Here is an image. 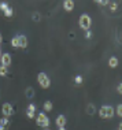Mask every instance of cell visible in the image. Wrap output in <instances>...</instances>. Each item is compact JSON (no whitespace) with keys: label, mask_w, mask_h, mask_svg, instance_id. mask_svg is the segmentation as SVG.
Wrapping results in <instances>:
<instances>
[{"label":"cell","mask_w":122,"mask_h":130,"mask_svg":"<svg viewBox=\"0 0 122 130\" xmlns=\"http://www.w3.org/2000/svg\"><path fill=\"white\" fill-rule=\"evenodd\" d=\"M109 66L111 69H115L118 66V59L115 58V56H111V58L109 59Z\"/></svg>","instance_id":"cell-11"},{"label":"cell","mask_w":122,"mask_h":130,"mask_svg":"<svg viewBox=\"0 0 122 130\" xmlns=\"http://www.w3.org/2000/svg\"><path fill=\"white\" fill-rule=\"evenodd\" d=\"M92 37V31L88 30V31H85V38H90Z\"/></svg>","instance_id":"cell-27"},{"label":"cell","mask_w":122,"mask_h":130,"mask_svg":"<svg viewBox=\"0 0 122 130\" xmlns=\"http://www.w3.org/2000/svg\"><path fill=\"white\" fill-rule=\"evenodd\" d=\"M114 114H115V111H114V108L111 107V105H106V119L109 118H113Z\"/></svg>","instance_id":"cell-8"},{"label":"cell","mask_w":122,"mask_h":130,"mask_svg":"<svg viewBox=\"0 0 122 130\" xmlns=\"http://www.w3.org/2000/svg\"><path fill=\"white\" fill-rule=\"evenodd\" d=\"M11 45H12L14 48H18V47H19V36L12 37V40H11Z\"/></svg>","instance_id":"cell-12"},{"label":"cell","mask_w":122,"mask_h":130,"mask_svg":"<svg viewBox=\"0 0 122 130\" xmlns=\"http://www.w3.org/2000/svg\"><path fill=\"white\" fill-rule=\"evenodd\" d=\"M115 112H117V115L119 118H122V104H118L117 105V110H115Z\"/></svg>","instance_id":"cell-18"},{"label":"cell","mask_w":122,"mask_h":130,"mask_svg":"<svg viewBox=\"0 0 122 130\" xmlns=\"http://www.w3.org/2000/svg\"><path fill=\"white\" fill-rule=\"evenodd\" d=\"M109 6L111 7V11H115L117 7H118V3H117V2H110V3H109Z\"/></svg>","instance_id":"cell-20"},{"label":"cell","mask_w":122,"mask_h":130,"mask_svg":"<svg viewBox=\"0 0 122 130\" xmlns=\"http://www.w3.org/2000/svg\"><path fill=\"white\" fill-rule=\"evenodd\" d=\"M96 4H100V6H109V0H96Z\"/></svg>","instance_id":"cell-19"},{"label":"cell","mask_w":122,"mask_h":130,"mask_svg":"<svg viewBox=\"0 0 122 130\" xmlns=\"http://www.w3.org/2000/svg\"><path fill=\"white\" fill-rule=\"evenodd\" d=\"M7 73H8V69H7L6 66L0 64V75H2V77H6Z\"/></svg>","instance_id":"cell-13"},{"label":"cell","mask_w":122,"mask_h":130,"mask_svg":"<svg viewBox=\"0 0 122 130\" xmlns=\"http://www.w3.org/2000/svg\"><path fill=\"white\" fill-rule=\"evenodd\" d=\"M63 7L67 12H70V11H73V8H74V2H73V0H66V2H63Z\"/></svg>","instance_id":"cell-7"},{"label":"cell","mask_w":122,"mask_h":130,"mask_svg":"<svg viewBox=\"0 0 122 130\" xmlns=\"http://www.w3.org/2000/svg\"><path fill=\"white\" fill-rule=\"evenodd\" d=\"M26 94H27V97H32L34 94V90L32 89V88H27V89H26Z\"/></svg>","instance_id":"cell-23"},{"label":"cell","mask_w":122,"mask_h":130,"mask_svg":"<svg viewBox=\"0 0 122 130\" xmlns=\"http://www.w3.org/2000/svg\"><path fill=\"white\" fill-rule=\"evenodd\" d=\"M45 130H48V129H45Z\"/></svg>","instance_id":"cell-33"},{"label":"cell","mask_w":122,"mask_h":130,"mask_svg":"<svg viewBox=\"0 0 122 130\" xmlns=\"http://www.w3.org/2000/svg\"><path fill=\"white\" fill-rule=\"evenodd\" d=\"M2 40H3V37H2V34H0V44H2Z\"/></svg>","instance_id":"cell-30"},{"label":"cell","mask_w":122,"mask_h":130,"mask_svg":"<svg viewBox=\"0 0 122 130\" xmlns=\"http://www.w3.org/2000/svg\"><path fill=\"white\" fill-rule=\"evenodd\" d=\"M12 14H14V11H12L11 7H10V8H7L6 11H4V15H6V17H12Z\"/></svg>","instance_id":"cell-21"},{"label":"cell","mask_w":122,"mask_h":130,"mask_svg":"<svg viewBox=\"0 0 122 130\" xmlns=\"http://www.w3.org/2000/svg\"><path fill=\"white\" fill-rule=\"evenodd\" d=\"M19 47L21 48H26L27 47V38L23 34H19Z\"/></svg>","instance_id":"cell-10"},{"label":"cell","mask_w":122,"mask_h":130,"mask_svg":"<svg viewBox=\"0 0 122 130\" xmlns=\"http://www.w3.org/2000/svg\"><path fill=\"white\" fill-rule=\"evenodd\" d=\"M26 117L29 118V119H33V118H34V112H32V111H26Z\"/></svg>","instance_id":"cell-25"},{"label":"cell","mask_w":122,"mask_h":130,"mask_svg":"<svg viewBox=\"0 0 122 130\" xmlns=\"http://www.w3.org/2000/svg\"><path fill=\"white\" fill-rule=\"evenodd\" d=\"M27 111L34 112V111H36V105H34V104H29V105H27Z\"/></svg>","instance_id":"cell-24"},{"label":"cell","mask_w":122,"mask_h":130,"mask_svg":"<svg viewBox=\"0 0 122 130\" xmlns=\"http://www.w3.org/2000/svg\"><path fill=\"white\" fill-rule=\"evenodd\" d=\"M2 112H3V115H4L6 118L11 117V115H12V112H14V110H12V105L10 104V103H4V104H3V107H2Z\"/></svg>","instance_id":"cell-4"},{"label":"cell","mask_w":122,"mask_h":130,"mask_svg":"<svg viewBox=\"0 0 122 130\" xmlns=\"http://www.w3.org/2000/svg\"><path fill=\"white\" fill-rule=\"evenodd\" d=\"M8 126H10V121H8V118L4 117L2 121H0V130H6Z\"/></svg>","instance_id":"cell-9"},{"label":"cell","mask_w":122,"mask_h":130,"mask_svg":"<svg viewBox=\"0 0 122 130\" xmlns=\"http://www.w3.org/2000/svg\"><path fill=\"white\" fill-rule=\"evenodd\" d=\"M7 8H10V6H8V3H7V2H2V3H0V10H2L3 12H4Z\"/></svg>","instance_id":"cell-15"},{"label":"cell","mask_w":122,"mask_h":130,"mask_svg":"<svg viewBox=\"0 0 122 130\" xmlns=\"http://www.w3.org/2000/svg\"><path fill=\"white\" fill-rule=\"evenodd\" d=\"M118 130H122V122L119 123V127H118Z\"/></svg>","instance_id":"cell-29"},{"label":"cell","mask_w":122,"mask_h":130,"mask_svg":"<svg viewBox=\"0 0 122 130\" xmlns=\"http://www.w3.org/2000/svg\"><path fill=\"white\" fill-rule=\"evenodd\" d=\"M74 82L77 84V85H81V84H82V77H81V75H77V77L74 78Z\"/></svg>","instance_id":"cell-22"},{"label":"cell","mask_w":122,"mask_h":130,"mask_svg":"<svg viewBox=\"0 0 122 130\" xmlns=\"http://www.w3.org/2000/svg\"><path fill=\"white\" fill-rule=\"evenodd\" d=\"M66 122H67V119H66L65 115H59L56 118V121H55V123H56V126L60 129V127H65L66 126Z\"/></svg>","instance_id":"cell-6"},{"label":"cell","mask_w":122,"mask_h":130,"mask_svg":"<svg viewBox=\"0 0 122 130\" xmlns=\"http://www.w3.org/2000/svg\"><path fill=\"white\" fill-rule=\"evenodd\" d=\"M86 112H88L89 115L95 114V105H93V104H89V105H88V108H86Z\"/></svg>","instance_id":"cell-17"},{"label":"cell","mask_w":122,"mask_h":130,"mask_svg":"<svg viewBox=\"0 0 122 130\" xmlns=\"http://www.w3.org/2000/svg\"><path fill=\"white\" fill-rule=\"evenodd\" d=\"M36 123L40 126V127H44L47 129L48 126H50V119H48V117L44 114V112H40L39 117L36 118Z\"/></svg>","instance_id":"cell-3"},{"label":"cell","mask_w":122,"mask_h":130,"mask_svg":"<svg viewBox=\"0 0 122 130\" xmlns=\"http://www.w3.org/2000/svg\"><path fill=\"white\" fill-rule=\"evenodd\" d=\"M2 64L8 69L10 66H11V55L10 54H3L2 55Z\"/></svg>","instance_id":"cell-5"},{"label":"cell","mask_w":122,"mask_h":130,"mask_svg":"<svg viewBox=\"0 0 122 130\" xmlns=\"http://www.w3.org/2000/svg\"><path fill=\"white\" fill-rule=\"evenodd\" d=\"M117 92H118V93H119V94H122V82H121V84H119V85H118V86H117Z\"/></svg>","instance_id":"cell-26"},{"label":"cell","mask_w":122,"mask_h":130,"mask_svg":"<svg viewBox=\"0 0 122 130\" xmlns=\"http://www.w3.org/2000/svg\"><path fill=\"white\" fill-rule=\"evenodd\" d=\"M2 55H3V54H2V51H0V58H2Z\"/></svg>","instance_id":"cell-32"},{"label":"cell","mask_w":122,"mask_h":130,"mask_svg":"<svg viewBox=\"0 0 122 130\" xmlns=\"http://www.w3.org/2000/svg\"><path fill=\"white\" fill-rule=\"evenodd\" d=\"M51 110H52V103H51L50 100H48V101H45V103H44V111L50 112Z\"/></svg>","instance_id":"cell-14"},{"label":"cell","mask_w":122,"mask_h":130,"mask_svg":"<svg viewBox=\"0 0 122 130\" xmlns=\"http://www.w3.org/2000/svg\"><path fill=\"white\" fill-rule=\"evenodd\" d=\"M33 18H34V21H36V22H39V21H40V14H34V15H33Z\"/></svg>","instance_id":"cell-28"},{"label":"cell","mask_w":122,"mask_h":130,"mask_svg":"<svg viewBox=\"0 0 122 130\" xmlns=\"http://www.w3.org/2000/svg\"><path fill=\"white\" fill-rule=\"evenodd\" d=\"M59 130H66V129H65V127H60V129H59Z\"/></svg>","instance_id":"cell-31"},{"label":"cell","mask_w":122,"mask_h":130,"mask_svg":"<svg viewBox=\"0 0 122 130\" xmlns=\"http://www.w3.org/2000/svg\"><path fill=\"white\" fill-rule=\"evenodd\" d=\"M37 81H39L40 86L43 88V89H48V88L51 86V79L48 78V75L44 74V73H39V75H37Z\"/></svg>","instance_id":"cell-2"},{"label":"cell","mask_w":122,"mask_h":130,"mask_svg":"<svg viewBox=\"0 0 122 130\" xmlns=\"http://www.w3.org/2000/svg\"><path fill=\"white\" fill-rule=\"evenodd\" d=\"M99 115H100V118L106 119V105H103V107L99 110Z\"/></svg>","instance_id":"cell-16"},{"label":"cell","mask_w":122,"mask_h":130,"mask_svg":"<svg viewBox=\"0 0 122 130\" xmlns=\"http://www.w3.org/2000/svg\"><path fill=\"white\" fill-rule=\"evenodd\" d=\"M90 25H92V19H90V17L88 15V14H82V15L80 17V27L88 31L90 29Z\"/></svg>","instance_id":"cell-1"}]
</instances>
